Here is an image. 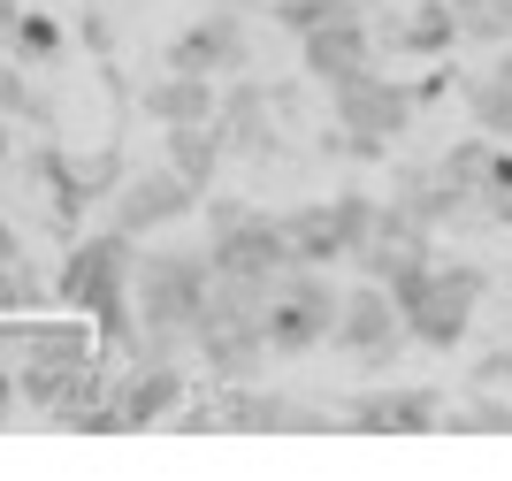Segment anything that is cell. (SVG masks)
<instances>
[{
    "label": "cell",
    "instance_id": "6da1fadb",
    "mask_svg": "<svg viewBox=\"0 0 512 481\" xmlns=\"http://www.w3.org/2000/svg\"><path fill=\"white\" fill-rule=\"evenodd\" d=\"M130 275H138V237L130 230H85L69 237L62 252V275H54V298L69 314H85L100 329V352H130L138 336V306H130Z\"/></svg>",
    "mask_w": 512,
    "mask_h": 481
},
{
    "label": "cell",
    "instance_id": "7a4b0ae2",
    "mask_svg": "<svg viewBox=\"0 0 512 481\" xmlns=\"http://www.w3.org/2000/svg\"><path fill=\"white\" fill-rule=\"evenodd\" d=\"M390 298H398L406 336L421 352H459L467 329H474V306L490 298V268H482V260H428V268L398 275Z\"/></svg>",
    "mask_w": 512,
    "mask_h": 481
},
{
    "label": "cell",
    "instance_id": "3957f363",
    "mask_svg": "<svg viewBox=\"0 0 512 481\" xmlns=\"http://www.w3.org/2000/svg\"><path fill=\"white\" fill-rule=\"evenodd\" d=\"M207 260H214V283H237L253 298H268L299 268V252L283 237V214H260L245 199H214L207 207Z\"/></svg>",
    "mask_w": 512,
    "mask_h": 481
},
{
    "label": "cell",
    "instance_id": "277c9868",
    "mask_svg": "<svg viewBox=\"0 0 512 481\" xmlns=\"http://www.w3.org/2000/svg\"><path fill=\"white\" fill-rule=\"evenodd\" d=\"M260 306L268 298L237 291V283H214L207 314L192 321V359L207 367L214 382H260V367H268V321H260Z\"/></svg>",
    "mask_w": 512,
    "mask_h": 481
},
{
    "label": "cell",
    "instance_id": "5b68a950",
    "mask_svg": "<svg viewBox=\"0 0 512 481\" xmlns=\"http://www.w3.org/2000/svg\"><path fill=\"white\" fill-rule=\"evenodd\" d=\"M337 123H329V153H352V161H383L413 123V84L383 77V69H360V77H344L337 92Z\"/></svg>",
    "mask_w": 512,
    "mask_h": 481
},
{
    "label": "cell",
    "instance_id": "8992f818",
    "mask_svg": "<svg viewBox=\"0 0 512 481\" xmlns=\"http://www.w3.org/2000/svg\"><path fill=\"white\" fill-rule=\"evenodd\" d=\"M337 275L329 268H291L268 291V306H260V321H268V352L276 359H306V352H321L329 336H337Z\"/></svg>",
    "mask_w": 512,
    "mask_h": 481
},
{
    "label": "cell",
    "instance_id": "52a82bcc",
    "mask_svg": "<svg viewBox=\"0 0 512 481\" xmlns=\"http://www.w3.org/2000/svg\"><path fill=\"white\" fill-rule=\"evenodd\" d=\"M375 214H383V199L337 191V199H306V207H291V214H283V237H291V252H299L306 268H344V260L375 237Z\"/></svg>",
    "mask_w": 512,
    "mask_h": 481
},
{
    "label": "cell",
    "instance_id": "ba28073f",
    "mask_svg": "<svg viewBox=\"0 0 512 481\" xmlns=\"http://www.w3.org/2000/svg\"><path fill=\"white\" fill-rule=\"evenodd\" d=\"M352 367H367V375H383L390 359L406 352V314H398V298H390V283H375V275H360L352 291L337 298V336H329Z\"/></svg>",
    "mask_w": 512,
    "mask_h": 481
},
{
    "label": "cell",
    "instance_id": "9c48e42d",
    "mask_svg": "<svg viewBox=\"0 0 512 481\" xmlns=\"http://www.w3.org/2000/svg\"><path fill=\"white\" fill-rule=\"evenodd\" d=\"M199 199H207V191L184 184V176L161 161V168H138V176H123V184L107 191V222L130 230V237H153V230H176L184 214H199Z\"/></svg>",
    "mask_w": 512,
    "mask_h": 481
},
{
    "label": "cell",
    "instance_id": "30bf717a",
    "mask_svg": "<svg viewBox=\"0 0 512 481\" xmlns=\"http://www.w3.org/2000/svg\"><path fill=\"white\" fill-rule=\"evenodd\" d=\"M291 107H299L291 92L237 77V84H222L214 123H222V138H230V153H245V161H276V153H283V115H291Z\"/></svg>",
    "mask_w": 512,
    "mask_h": 481
},
{
    "label": "cell",
    "instance_id": "8fae6325",
    "mask_svg": "<svg viewBox=\"0 0 512 481\" xmlns=\"http://www.w3.org/2000/svg\"><path fill=\"white\" fill-rule=\"evenodd\" d=\"M245 62H253V23H245V8H237V0H222V8L192 16V23H184V31L169 39V69H199V77H237Z\"/></svg>",
    "mask_w": 512,
    "mask_h": 481
},
{
    "label": "cell",
    "instance_id": "7c38bea8",
    "mask_svg": "<svg viewBox=\"0 0 512 481\" xmlns=\"http://www.w3.org/2000/svg\"><path fill=\"white\" fill-rule=\"evenodd\" d=\"M192 398V367L184 359H130L115 375V413H123V436L138 428H169Z\"/></svg>",
    "mask_w": 512,
    "mask_h": 481
},
{
    "label": "cell",
    "instance_id": "4fadbf2b",
    "mask_svg": "<svg viewBox=\"0 0 512 481\" xmlns=\"http://www.w3.org/2000/svg\"><path fill=\"white\" fill-rule=\"evenodd\" d=\"M337 428H360V436H428V428H444V390H436V382L360 390V398L337 413Z\"/></svg>",
    "mask_w": 512,
    "mask_h": 481
},
{
    "label": "cell",
    "instance_id": "5bb4252c",
    "mask_svg": "<svg viewBox=\"0 0 512 481\" xmlns=\"http://www.w3.org/2000/svg\"><path fill=\"white\" fill-rule=\"evenodd\" d=\"M375 23L367 16H337V23H321V31H306L299 39V62H306V77L314 84H329L337 92L344 77H360V69H375Z\"/></svg>",
    "mask_w": 512,
    "mask_h": 481
},
{
    "label": "cell",
    "instance_id": "9a60e30c",
    "mask_svg": "<svg viewBox=\"0 0 512 481\" xmlns=\"http://www.w3.org/2000/svg\"><path fill=\"white\" fill-rule=\"evenodd\" d=\"M146 107V123L176 130V123H214V107H222V77H199V69H161V77L138 92Z\"/></svg>",
    "mask_w": 512,
    "mask_h": 481
},
{
    "label": "cell",
    "instance_id": "2e32d148",
    "mask_svg": "<svg viewBox=\"0 0 512 481\" xmlns=\"http://www.w3.org/2000/svg\"><path fill=\"white\" fill-rule=\"evenodd\" d=\"M383 46H398L406 62H444L451 46H459V16H451V0H413L406 16L390 23V31H375Z\"/></svg>",
    "mask_w": 512,
    "mask_h": 481
},
{
    "label": "cell",
    "instance_id": "e0dca14e",
    "mask_svg": "<svg viewBox=\"0 0 512 481\" xmlns=\"http://www.w3.org/2000/svg\"><path fill=\"white\" fill-rule=\"evenodd\" d=\"M92 359H100V329H77V321H39V329H23V359H16V367L85 375Z\"/></svg>",
    "mask_w": 512,
    "mask_h": 481
},
{
    "label": "cell",
    "instance_id": "ac0fdd59",
    "mask_svg": "<svg viewBox=\"0 0 512 481\" xmlns=\"http://www.w3.org/2000/svg\"><path fill=\"white\" fill-rule=\"evenodd\" d=\"M222 161H230V138H222V123H176V130H169V168L184 176V184L214 191Z\"/></svg>",
    "mask_w": 512,
    "mask_h": 481
},
{
    "label": "cell",
    "instance_id": "d6986e66",
    "mask_svg": "<svg viewBox=\"0 0 512 481\" xmlns=\"http://www.w3.org/2000/svg\"><path fill=\"white\" fill-rule=\"evenodd\" d=\"M459 100H467L474 130L512 138V46L497 54V69H482V77H459Z\"/></svg>",
    "mask_w": 512,
    "mask_h": 481
},
{
    "label": "cell",
    "instance_id": "ffe728a7",
    "mask_svg": "<svg viewBox=\"0 0 512 481\" xmlns=\"http://www.w3.org/2000/svg\"><path fill=\"white\" fill-rule=\"evenodd\" d=\"M444 428H451V436H512V398L474 382L467 405H444Z\"/></svg>",
    "mask_w": 512,
    "mask_h": 481
},
{
    "label": "cell",
    "instance_id": "44dd1931",
    "mask_svg": "<svg viewBox=\"0 0 512 481\" xmlns=\"http://www.w3.org/2000/svg\"><path fill=\"white\" fill-rule=\"evenodd\" d=\"M451 16H459V39L512 46V0H451Z\"/></svg>",
    "mask_w": 512,
    "mask_h": 481
},
{
    "label": "cell",
    "instance_id": "7402d4cb",
    "mask_svg": "<svg viewBox=\"0 0 512 481\" xmlns=\"http://www.w3.org/2000/svg\"><path fill=\"white\" fill-rule=\"evenodd\" d=\"M8 54H16V62H54V54H62V23L54 16H39V8H31V16H16L8 23Z\"/></svg>",
    "mask_w": 512,
    "mask_h": 481
},
{
    "label": "cell",
    "instance_id": "603a6c76",
    "mask_svg": "<svg viewBox=\"0 0 512 481\" xmlns=\"http://www.w3.org/2000/svg\"><path fill=\"white\" fill-rule=\"evenodd\" d=\"M337 16H367V0H276V31H291V39H306Z\"/></svg>",
    "mask_w": 512,
    "mask_h": 481
},
{
    "label": "cell",
    "instance_id": "cb8c5ba5",
    "mask_svg": "<svg viewBox=\"0 0 512 481\" xmlns=\"http://www.w3.org/2000/svg\"><path fill=\"white\" fill-rule=\"evenodd\" d=\"M39 275L23 268V252H8V260H0V321H16V314H31V306H39Z\"/></svg>",
    "mask_w": 512,
    "mask_h": 481
},
{
    "label": "cell",
    "instance_id": "d4e9b609",
    "mask_svg": "<svg viewBox=\"0 0 512 481\" xmlns=\"http://www.w3.org/2000/svg\"><path fill=\"white\" fill-rule=\"evenodd\" d=\"M474 382H482V390H512V344H505V352H482Z\"/></svg>",
    "mask_w": 512,
    "mask_h": 481
},
{
    "label": "cell",
    "instance_id": "484cf974",
    "mask_svg": "<svg viewBox=\"0 0 512 481\" xmlns=\"http://www.w3.org/2000/svg\"><path fill=\"white\" fill-rule=\"evenodd\" d=\"M474 214H482L490 230H512V191H490V199H474Z\"/></svg>",
    "mask_w": 512,
    "mask_h": 481
},
{
    "label": "cell",
    "instance_id": "4316f807",
    "mask_svg": "<svg viewBox=\"0 0 512 481\" xmlns=\"http://www.w3.org/2000/svg\"><path fill=\"white\" fill-rule=\"evenodd\" d=\"M16 405H23V390H16V375H8V367H0V428H8V420H16Z\"/></svg>",
    "mask_w": 512,
    "mask_h": 481
},
{
    "label": "cell",
    "instance_id": "83f0119b",
    "mask_svg": "<svg viewBox=\"0 0 512 481\" xmlns=\"http://www.w3.org/2000/svg\"><path fill=\"white\" fill-rule=\"evenodd\" d=\"M8 146H16V130H8V115H0V161H8Z\"/></svg>",
    "mask_w": 512,
    "mask_h": 481
},
{
    "label": "cell",
    "instance_id": "f1b7e54d",
    "mask_svg": "<svg viewBox=\"0 0 512 481\" xmlns=\"http://www.w3.org/2000/svg\"><path fill=\"white\" fill-rule=\"evenodd\" d=\"M505 314H512V275H505Z\"/></svg>",
    "mask_w": 512,
    "mask_h": 481
}]
</instances>
